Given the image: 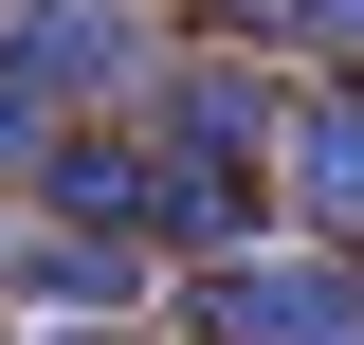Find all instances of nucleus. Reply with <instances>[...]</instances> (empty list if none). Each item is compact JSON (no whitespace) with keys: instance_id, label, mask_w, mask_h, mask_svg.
<instances>
[{"instance_id":"1","label":"nucleus","mask_w":364,"mask_h":345,"mask_svg":"<svg viewBox=\"0 0 364 345\" xmlns=\"http://www.w3.org/2000/svg\"><path fill=\"white\" fill-rule=\"evenodd\" d=\"M164 345H364V255L346 236H237V255H182Z\"/></svg>"},{"instance_id":"2","label":"nucleus","mask_w":364,"mask_h":345,"mask_svg":"<svg viewBox=\"0 0 364 345\" xmlns=\"http://www.w3.org/2000/svg\"><path fill=\"white\" fill-rule=\"evenodd\" d=\"M18 218H55V236H128V255L164 273V146H146L128 109H73V128L18 164Z\"/></svg>"},{"instance_id":"6","label":"nucleus","mask_w":364,"mask_h":345,"mask_svg":"<svg viewBox=\"0 0 364 345\" xmlns=\"http://www.w3.org/2000/svg\"><path fill=\"white\" fill-rule=\"evenodd\" d=\"M18 345H164V327H128V309H91V327H18Z\"/></svg>"},{"instance_id":"5","label":"nucleus","mask_w":364,"mask_h":345,"mask_svg":"<svg viewBox=\"0 0 364 345\" xmlns=\"http://www.w3.org/2000/svg\"><path fill=\"white\" fill-rule=\"evenodd\" d=\"M200 18H219V37H291L310 0H200Z\"/></svg>"},{"instance_id":"3","label":"nucleus","mask_w":364,"mask_h":345,"mask_svg":"<svg viewBox=\"0 0 364 345\" xmlns=\"http://www.w3.org/2000/svg\"><path fill=\"white\" fill-rule=\"evenodd\" d=\"M164 55V0H0V73L37 109H128Z\"/></svg>"},{"instance_id":"4","label":"nucleus","mask_w":364,"mask_h":345,"mask_svg":"<svg viewBox=\"0 0 364 345\" xmlns=\"http://www.w3.org/2000/svg\"><path fill=\"white\" fill-rule=\"evenodd\" d=\"M273 218L364 255V73H310L291 109H273Z\"/></svg>"}]
</instances>
